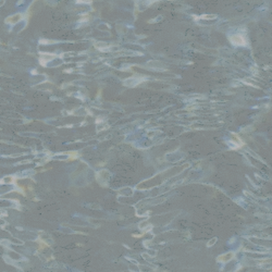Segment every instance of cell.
Returning <instances> with one entry per match:
<instances>
[{"instance_id":"2","label":"cell","mask_w":272,"mask_h":272,"mask_svg":"<svg viewBox=\"0 0 272 272\" xmlns=\"http://www.w3.org/2000/svg\"><path fill=\"white\" fill-rule=\"evenodd\" d=\"M20 20H22V15H21V14H15V15H12V16L7 17L6 23H8V24H15V23H17V22L20 21Z\"/></svg>"},{"instance_id":"4","label":"cell","mask_w":272,"mask_h":272,"mask_svg":"<svg viewBox=\"0 0 272 272\" xmlns=\"http://www.w3.org/2000/svg\"><path fill=\"white\" fill-rule=\"evenodd\" d=\"M234 257V254L233 253H228L225 255H222L220 257H218V261H222V262H228L229 260H231Z\"/></svg>"},{"instance_id":"3","label":"cell","mask_w":272,"mask_h":272,"mask_svg":"<svg viewBox=\"0 0 272 272\" xmlns=\"http://www.w3.org/2000/svg\"><path fill=\"white\" fill-rule=\"evenodd\" d=\"M56 56H52L51 54H40V62H41L42 65H45L47 61H50L52 60Z\"/></svg>"},{"instance_id":"5","label":"cell","mask_w":272,"mask_h":272,"mask_svg":"<svg viewBox=\"0 0 272 272\" xmlns=\"http://www.w3.org/2000/svg\"><path fill=\"white\" fill-rule=\"evenodd\" d=\"M77 3H90L92 0H77Z\"/></svg>"},{"instance_id":"1","label":"cell","mask_w":272,"mask_h":272,"mask_svg":"<svg viewBox=\"0 0 272 272\" xmlns=\"http://www.w3.org/2000/svg\"><path fill=\"white\" fill-rule=\"evenodd\" d=\"M230 41L232 42L233 45H235V46H244V45H246L245 38H244V37L242 36V35H240V34L230 36Z\"/></svg>"}]
</instances>
